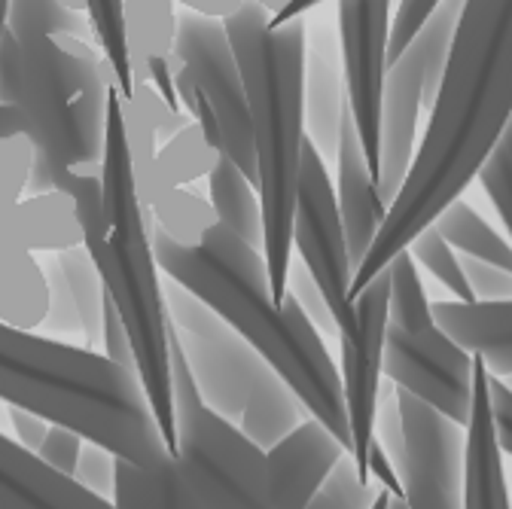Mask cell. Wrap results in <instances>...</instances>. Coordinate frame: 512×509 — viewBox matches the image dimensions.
<instances>
[{
	"label": "cell",
	"mask_w": 512,
	"mask_h": 509,
	"mask_svg": "<svg viewBox=\"0 0 512 509\" xmlns=\"http://www.w3.org/2000/svg\"><path fill=\"white\" fill-rule=\"evenodd\" d=\"M430 311L433 324L482 357L491 375H512V299H439Z\"/></svg>",
	"instance_id": "cell-20"
},
{
	"label": "cell",
	"mask_w": 512,
	"mask_h": 509,
	"mask_svg": "<svg viewBox=\"0 0 512 509\" xmlns=\"http://www.w3.org/2000/svg\"><path fill=\"white\" fill-rule=\"evenodd\" d=\"M500 381H503V385H506V388L512 391V375H506V378H500Z\"/></svg>",
	"instance_id": "cell-53"
},
{
	"label": "cell",
	"mask_w": 512,
	"mask_h": 509,
	"mask_svg": "<svg viewBox=\"0 0 512 509\" xmlns=\"http://www.w3.org/2000/svg\"><path fill=\"white\" fill-rule=\"evenodd\" d=\"M503 144H506V150H509V159H512V116H509V122H506V129H503V138H500Z\"/></svg>",
	"instance_id": "cell-51"
},
{
	"label": "cell",
	"mask_w": 512,
	"mask_h": 509,
	"mask_svg": "<svg viewBox=\"0 0 512 509\" xmlns=\"http://www.w3.org/2000/svg\"><path fill=\"white\" fill-rule=\"evenodd\" d=\"M512 116V0H464L409 174L369 253L351 278L354 296L433 217L476 180Z\"/></svg>",
	"instance_id": "cell-1"
},
{
	"label": "cell",
	"mask_w": 512,
	"mask_h": 509,
	"mask_svg": "<svg viewBox=\"0 0 512 509\" xmlns=\"http://www.w3.org/2000/svg\"><path fill=\"white\" fill-rule=\"evenodd\" d=\"M348 110L339 34L324 25L305 34V135L320 156H336L342 116Z\"/></svg>",
	"instance_id": "cell-19"
},
{
	"label": "cell",
	"mask_w": 512,
	"mask_h": 509,
	"mask_svg": "<svg viewBox=\"0 0 512 509\" xmlns=\"http://www.w3.org/2000/svg\"><path fill=\"white\" fill-rule=\"evenodd\" d=\"M308 418L305 403L299 400V394L287 385V381L272 369L263 385L256 388L241 412L238 427L260 445V449H272V445L290 433L299 421Z\"/></svg>",
	"instance_id": "cell-24"
},
{
	"label": "cell",
	"mask_w": 512,
	"mask_h": 509,
	"mask_svg": "<svg viewBox=\"0 0 512 509\" xmlns=\"http://www.w3.org/2000/svg\"><path fill=\"white\" fill-rule=\"evenodd\" d=\"M168 336L177 509H266V449L202 400L174 330Z\"/></svg>",
	"instance_id": "cell-6"
},
{
	"label": "cell",
	"mask_w": 512,
	"mask_h": 509,
	"mask_svg": "<svg viewBox=\"0 0 512 509\" xmlns=\"http://www.w3.org/2000/svg\"><path fill=\"white\" fill-rule=\"evenodd\" d=\"M113 464H116V455L107 449V445L95 442V439H83V449H80V458H77V467H74V479L107 497L113 494Z\"/></svg>",
	"instance_id": "cell-39"
},
{
	"label": "cell",
	"mask_w": 512,
	"mask_h": 509,
	"mask_svg": "<svg viewBox=\"0 0 512 509\" xmlns=\"http://www.w3.org/2000/svg\"><path fill=\"white\" fill-rule=\"evenodd\" d=\"M406 247L412 250L415 263H421L445 290H452V296H458L464 302L476 299L470 290V281L464 275V266H461V253L442 238L436 223H427Z\"/></svg>",
	"instance_id": "cell-32"
},
{
	"label": "cell",
	"mask_w": 512,
	"mask_h": 509,
	"mask_svg": "<svg viewBox=\"0 0 512 509\" xmlns=\"http://www.w3.org/2000/svg\"><path fill=\"white\" fill-rule=\"evenodd\" d=\"M464 430H467L464 433V506L467 509L512 506L506 470H503V445H500L494 403H491V372L476 354H473V400Z\"/></svg>",
	"instance_id": "cell-16"
},
{
	"label": "cell",
	"mask_w": 512,
	"mask_h": 509,
	"mask_svg": "<svg viewBox=\"0 0 512 509\" xmlns=\"http://www.w3.org/2000/svg\"><path fill=\"white\" fill-rule=\"evenodd\" d=\"M348 449L342 439L317 418L299 421L272 449H266V509L311 506L320 482Z\"/></svg>",
	"instance_id": "cell-15"
},
{
	"label": "cell",
	"mask_w": 512,
	"mask_h": 509,
	"mask_svg": "<svg viewBox=\"0 0 512 509\" xmlns=\"http://www.w3.org/2000/svg\"><path fill=\"white\" fill-rule=\"evenodd\" d=\"M147 208L156 229L177 244H199L202 235L217 223L211 199L192 193L189 186H165Z\"/></svg>",
	"instance_id": "cell-29"
},
{
	"label": "cell",
	"mask_w": 512,
	"mask_h": 509,
	"mask_svg": "<svg viewBox=\"0 0 512 509\" xmlns=\"http://www.w3.org/2000/svg\"><path fill=\"white\" fill-rule=\"evenodd\" d=\"M61 7H68V10H74V13H86L89 16V0H58Z\"/></svg>",
	"instance_id": "cell-49"
},
{
	"label": "cell",
	"mask_w": 512,
	"mask_h": 509,
	"mask_svg": "<svg viewBox=\"0 0 512 509\" xmlns=\"http://www.w3.org/2000/svg\"><path fill=\"white\" fill-rule=\"evenodd\" d=\"M320 4H327V0H287V4H284L275 16H269V22H272V25H284V22H290V19H296V16H305V13L317 10Z\"/></svg>",
	"instance_id": "cell-47"
},
{
	"label": "cell",
	"mask_w": 512,
	"mask_h": 509,
	"mask_svg": "<svg viewBox=\"0 0 512 509\" xmlns=\"http://www.w3.org/2000/svg\"><path fill=\"white\" fill-rule=\"evenodd\" d=\"M403 455L397 473L403 500L412 509L464 506V424L427 400L397 388Z\"/></svg>",
	"instance_id": "cell-10"
},
{
	"label": "cell",
	"mask_w": 512,
	"mask_h": 509,
	"mask_svg": "<svg viewBox=\"0 0 512 509\" xmlns=\"http://www.w3.org/2000/svg\"><path fill=\"white\" fill-rule=\"evenodd\" d=\"M217 156L220 150L208 141L202 125L196 119H189L171 138L159 141L156 168L168 186H192L211 174Z\"/></svg>",
	"instance_id": "cell-28"
},
{
	"label": "cell",
	"mask_w": 512,
	"mask_h": 509,
	"mask_svg": "<svg viewBox=\"0 0 512 509\" xmlns=\"http://www.w3.org/2000/svg\"><path fill=\"white\" fill-rule=\"evenodd\" d=\"M7 16H10V0H0V37L7 31Z\"/></svg>",
	"instance_id": "cell-50"
},
{
	"label": "cell",
	"mask_w": 512,
	"mask_h": 509,
	"mask_svg": "<svg viewBox=\"0 0 512 509\" xmlns=\"http://www.w3.org/2000/svg\"><path fill=\"white\" fill-rule=\"evenodd\" d=\"M439 0H400V7L391 22V37H388V65L409 46V40L421 31L427 16L436 10Z\"/></svg>",
	"instance_id": "cell-40"
},
{
	"label": "cell",
	"mask_w": 512,
	"mask_h": 509,
	"mask_svg": "<svg viewBox=\"0 0 512 509\" xmlns=\"http://www.w3.org/2000/svg\"><path fill=\"white\" fill-rule=\"evenodd\" d=\"M10 211L0 217V321L22 330H40L49 308L46 272L37 253L16 238Z\"/></svg>",
	"instance_id": "cell-21"
},
{
	"label": "cell",
	"mask_w": 512,
	"mask_h": 509,
	"mask_svg": "<svg viewBox=\"0 0 512 509\" xmlns=\"http://www.w3.org/2000/svg\"><path fill=\"white\" fill-rule=\"evenodd\" d=\"M34 171V144L28 129L0 132V211H10L25 193Z\"/></svg>",
	"instance_id": "cell-33"
},
{
	"label": "cell",
	"mask_w": 512,
	"mask_h": 509,
	"mask_svg": "<svg viewBox=\"0 0 512 509\" xmlns=\"http://www.w3.org/2000/svg\"><path fill=\"white\" fill-rule=\"evenodd\" d=\"M10 226L16 238L34 253H55L64 247L83 244V223L71 193L52 186L40 193H25L13 211Z\"/></svg>",
	"instance_id": "cell-22"
},
{
	"label": "cell",
	"mask_w": 512,
	"mask_h": 509,
	"mask_svg": "<svg viewBox=\"0 0 512 509\" xmlns=\"http://www.w3.org/2000/svg\"><path fill=\"white\" fill-rule=\"evenodd\" d=\"M4 214H7V211H0V217H4Z\"/></svg>",
	"instance_id": "cell-54"
},
{
	"label": "cell",
	"mask_w": 512,
	"mask_h": 509,
	"mask_svg": "<svg viewBox=\"0 0 512 509\" xmlns=\"http://www.w3.org/2000/svg\"><path fill=\"white\" fill-rule=\"evenodd\" d=\"M430 89L424 55L409 43L384 74L381 138H378V193L391 208L418 150V116Z\"/></svg>",
	"instance_id": "cell-14"
},
{
	"label": "cell",
	"mask_w": 512,
	"mask_h": 509,
	"mask_svg": "<svg viewBox=\"0 0 512 509\" xmlns=\"http://www.w3.org/2000/svg\"><path fill=\"white\" fill-rule=\"evenodd\" d=\"M125 40L132 55V74L153 55L174 49L177 37V10L174 0H122Z\"/></svg>",
	"instance_id": "cell-27"
},
{
	"label": "cell",
	"mask_w": 512,
	"mask_h": 509,
	"mask_svg": "<svg viewBox=\"0 0 512 509\" xmlns=\"http://www.w3.org/2000/svg\"><path fill=\"white\" fill-rule=\"evenodd\" d=\"M287 293L299 302V308L308 314V321L320 330V336H336L339 339V324H336V314L320 290V284L311 278V272L305 269V263L293 253L290 269H287Z\"/></svg>",
	"instance_id": "cell-35"
},
{
	"label": "cell",
	"mask_w": 512,
	"mask_h": 509,
	"mask_svg": "<svg viewBox=\"0 0 512 509\" xmlns=\"http://www.w3.org/2000/svg\"><path fill=\"white\" fill-rule=\"evenodd\" d=\"M476 177L488 193V199L494 202V208L509 232V241H512V159H509V150L503 141L488 153V159L482 162Z\"/></svg>",
	"instance_id": "cell-37"
},
{
	"label": "cell",
	"mask_w": 512,
	"mask_h": 509,
	"mask_svg": "<svg viewBox=\"0 0 512 509\" xmlns=\"http://www.w3.org/2000/svg\"><path fill=\"white\" fill-rule=\"evenodd\" d=\"M388 293L391 272L381 269L354 296V327L339 336L342 342V394L351 427V458L360 476L369 479V442L375 433V409L384 375V333H388Z\"/></svg>",
	"instance_id": "cell-11"
},
{
	"label": "cell",
	"mask_w": 512,
	"mask_h": 509,
	"mask_svg": "<svg viewBox=\"0 0 512 509\" xmlns=\"http://www.w3.org/2000/svg\"><path fill=\"white\" fill-rule=\"evenodd\" d=\"M336 202H339V217H342V229H345V241L351 253V266L357 272L384 217H388V205H384L378 193V180L366 162L363 144L357 138V129L348 110L342 116L339 144H336Z\"/></svg>",
	"instance_id": "cell-17"
},
{
	"label": "cell",
	"mask_w": 512,
	"mask_h": 509,
	"mask_svg": "<svg viewBox=\"0 0 512 509\" xmlns=\"http://www.w3.org/2000/svg\"><path fill=\"white\" fill-rule=\"evenodd\" d=\"M384 375L397 388L412 391L448 418L467 424L473 400V354L439 327L412 336L388 321Z\"/></svg>",
	"instance_id": "cell-13"
},
{
	"label": "cell",
	"mask_w": 512,
	"mask_h": 509,
	"mask_svg": "<svg viewBox=\"0 0 512 509\" xmlns=\"http://www.w3.org/2000/svg\"><path fill=\"white\" fill-rule=\"evenodd\" d=\"M391 0H339V52L345 71L348 113L378 180L381 92L388 74Z\"/></svg>",
	"instance_id": "cell-12"
},
{
	"label": "cell",
	"mask_w": 512,
	"mask_h": 509,
	"mask_svg": "<svg viewBox=\"0 0 512 509\" xmlns=\"http://www.w3.org/2000/svg\"><path fill=\"white\" fill-rule=\"evenodd\" d=\"M375 497V482L360 476L351 452H345L327 473V479L320 482L317 494L311 497V506L324 509H366L372 506Z\"/></svg>",
	"instance_id": "cell-34"
},
{
	"label": "cell",
	"mask_w": 512,
	"mask_h": 509,
	"mask_svg": "<svg viewBox=\"0 0 512 509\" xmlns=\"http://www.w3.org/2000/svg\"><path fill=\"white\" fill-rule=\"evenodd\" d=\"M391 272V293H388V321L412 336L418 333H427L433 330V311H430V302H427V293H424V284L418 278V269H415V257L412 250L403 247L397 250L391 263L384 266Z\"/></svg>",
	"instance_id": "cell-30"
},
{
	"label": "cell",
	"mask_w": 512,
	"mask_h": 509,
	"mask_svg": "<svg viewBox=\"0 0 512 509\" xmlns=\"http://www.w3.org/2000/svg\"><path fill=\"white\" fill-rule=\"evenodd\" d=\"M260 4H263V7L269 10V16H275V13H278V10H281L284 4H287V0H260Z\"/></svg>",
	"instance_id": "cell-52"
},
{
	"label": "cell",
	"mask_w": 512,
	"mask_h": 509,
	"mask_svg": "<svg viewBox=\"0 0 512 509\" xmlns=\"http://www.w3.org/2000/svg\"><path fill=\"white\" fill-rule=\"evenodd\" d=\"M55 260L61 266V275L68 281L71 299L77 305V317H80V336L86 342V348L98 351L101 348V327H104V281L89 257V250L83 244L77 247H64L55 250Z\"/></svg>",
	"instance_id": "cell-26"
},
{
	"label": "cell",
	"mask_w": 512,
	"mask_h": 509,
	"mask_svg": "<svg viewBox=\"0 0 512 509\" xmlns=\"http://www.w3.org/2000/svg\"><path fill=\"white\" fill-rule=\"evenodd\" d=\"M208 199L217 214V223L229 226L247 244L263 250V205L256 183L220 150L208 174Z\"/></svg>",
	"instance_id": "cell-23"
},
{
	"label": "cell",
	"mask_w": 512,
	"mask_h": 509,
	"mask_svg": "<svg viewBox=\"0 0 512 509\" xmlns=\"http://www.w3.org/2000/svg\"><path fill=\"white\" fill-rule=\"evenodd\" d=\"M107 497L46 467L0 430V509H107Z\"/></svg>",
	"instance_id": "cell-18"
},
{
	"label": "cell",
	"mask_w": 512,
	"mask_h": 509,
	"mask_svg": "<svg viewBox=\"0 0 512 509\" xmlns=\"http://www.w3.org/2000/svg\"><path fill=\"white\" fill-rule=\"evenodd\" d=\"M0 403L68 424L138 464L168 458L141 378L92 348L0 321Z\"/></svg>",
	"instance_id": "cell-5"
},
{
	"label": "cell",
	"mask_w": 512,
	"mask_h": 509,
	"mask_svg": "<svg viewBox=\"0 0 512 509\" xmlns=\"http://www.w3.org/2000/svg\"><path fill=\"white\" fill-rule=\"evenodd\" d=\"M40 263L46 272V287H49V308L43 317V330H49L52 336H80V317H77V305L71 299L68 281L61 275V266L55 260V253H40Z\"/></svg>",
	"instance_id": "cell-36"
},
{
	"label": "cell",
	"mask_w": 512,
	"mask_h": 509,
	"mask_svg": "<svg viewBox=\"0 0 512 509\" xmlns=\"http://www.w3.org/2000/svg\"><path fill=\"white\" fill-rule=\"evenodd\" d=\"M7 406V421H10V436L22 445L28 452H37V445L43 442L46 430H49V421L25 406H16V403H4Z\"/></svg>",
	"instance_id": "cell-43"
},
{
	"label": "cell",
	"mask_w": 512,
	"mask_h": 509,
	"mask_svg": "<svg viewBox=\"0 0 512 509\" xmlns=\"http://www.w3.org/2000/svg\"><path fill=\"white\" fill-rule=\"evenodd\" d=\"M491 403H494L500 445H503L506 455H512V391L503 385L497 375H491Z\"/></svg>",
	"instance_id": "cell-45"
},
{
	"label": "cell",
	"mask_w": 512,
	"mask_h": 509,
	"mask_svg": "<svg viewBox=\"0 0 512 509\" xmlns=\"http://www.w3.org/2000/svg\"><path fill=\"white\" fill-rule=\"evenodd\" d=\"M183 10H192V13H202V16H211V19H226L232 16L241 0H174Z\"/></svg>",
	"instance_id": "cell-46"
},
{
	"label": "cell",
	"mask_w": 512,
	"mask_h": 509,
	"mask_svg": "<svg viewBox=\"0 0 512 509\" xmlns=\"http://www.w3.org/2000/svg\"><path fill=\"white\" fill-rule=\"evenodd\" d=\"M107 58L86 37L7 28L0 37V101L22 107L34 144L28 193H71L101 171L107 119Z\"/></svg>",
	"instance_id": "cell-4"
},
{
	"label": "cell",
	"mask_w": 512,
	"mask_h": 509,
	"mask_svg": "<svg viewBox=\"0 0 512 509\" xmlns=\"http://www.w3.org/2000/svg\"><path fill=\"white\" fill-rule=\"evenodd\" d=\"M83 433L68 427V424H58V421H49V430L43 436V442L37 445V458L52 467L55 473L61 476H71L74 479V467H77V458H80V449H83Z\"/></svg>",
	"instance_id": "cell-38"
},
{
	"label": "cell",
	"mask_w": 512,
	"mask_h": 509,
	"mask_svg": "<svg viewBox=\"0 0 512 509\" xmlns=\"http://www.w3.org/2000/svg\"><path fill=\"white\" fill-rule=\"evenodd\" d=\"M89 25L95 43L107 58L110 83L119 89L122 98H132V55H128V40H125L122 0H89Z\"/></svg>",
	"instance_id": "cell-31"
},
{
	"label": "cell",
	"mask_w": 512,
	"mask_h": 509,
	"mask_svg": "<svg viewBox=\"0 0 512 509\" xmlns=\"http://www.w3.org/2000/svg\"><path fill=\"white\" fill-rule=\"evenodd\" d=\"M293 247L311 278L324 290L339 336L354 327V302L348 296L354 266L339 217L336 183L327 171V162L311 138L302 144L299 180H296V208H293Z\"/></svg>",
	"instance_id": "cell-8"
},
{
	"label": "cell",
	"mask_w": 512,
	"mask_h": 509,
	"mask_svg": "<svg viewBox=\"0 0 512 509\" xmlns=\"http://www.w3.org/2000/svg\"><path fill=\"white\" fill-rule=\"evenodd\" d=\"M436 229L442 232V238L452 244L458 253L482 263H494L512 272V241H506L500 232H494L485 217L467 205L461 196L448 202L436 217H433Z\"/></svg>",
	"instance_id": "cell-25"
},
{
	"label": "cell",
	"mask_w": 512,
	"mask_h": 509,
	"mask_svg": "<svg viewBox=\"0 0 512 509\" xmlns=\"http://www.w3.org/2000/svg\"><path fill=\"white\" fill-rule=\"evenodd\" d=\"M101 354L110 357L113 363L125 366V369H135V348H132V339H128V330H125V321L119 317L113 299L107 296L104 299V327H101Z\"/></svg>",
	"instance_id": "cell-42"
},
{
	"label": "cell",
	"mask_w": 512,
	"mask_h": 509,
	"mask_svg": "<svg viewBox=\"0 0 512 509\" xmlns=\"http://www.w3.org/2000/svg\"><path fill=\"white\" fill-rule=\"evenodd\" d=\"M232 40L256 141V189L263 205V257L272 296H287L293 260V208L305 144V34L308 13L284 25L269 22L260 0H241L223 19Z\"/></svg>",
	"instance_id": "cell-3"
},
{
	"label": "cell",
	"mask_w": 512,
	"mask_h": 509,
	"mask_svg": "<svg viewBox=\"0 0 512 509\" xmlns=\"http://www.w3.org/2000/svg\"><path fill=\"white\" fill-rule=\"evenodd\" d=\"M174 55L208 98L217 116L223 153L256 183V141L247 107V89L223 19L177 10Z\"/></svg>",
	"instance_id": "cell-9"
},
{
	"label": "cell",
	"mask_w": 512,
	"mask_h": 509,
	"mask_svg": "<svg viewBox=\"0 0 512 509\" xmlns=\"http://www.w3.org/2000/svg\"><path fill=\"white\" fill-rule=\"evenodd\" d=\"M461 266L476 299H512V272L494 263H482L461 253Z\"/></svg>",
	"instance_id": "cell-41"
},
{
	"label": "cell",
	"mask_w": 512,
	"mask_h": 509,
	"mask_svg": "<svg viewBox=\"0 0 512 509\" xmlns=\"http://www.w3.org/2000/svg\"><path fill=\"white\" fill-rule=\"evenodd\" d=\"M366 473H369V479H372V482H378V485H384L388 491H394V497H403V479H400V473H397V467H394L391 455L381 449V442H378L375 436H372V442H369Z\"/></svg>",
	"instance_id": "cell-44"
},
{
	"label": "cell",
	"mask_w": 512,
	"mask_h": 509,
	"mask_svg": "<svg viewBox=\"0 0 512 509\" xmlns=\"http://www.w3.org/2000/svg\"><path fill=\"white\" fill-rule=\"evenodd\" d=\"M153 250L162 275L189 287L235 327L299 394L308 415L324 421L351 452L339 366L299 302L290 293L272 296L263 250L223 223H214L199 244H177L153 229Z\"/></svg>",
	"instance_id": "cell-2"
},
{
	"label": "cell",
	"mask_w": 512,
	"mask_h": 509,
	"mask_svg": "<svg viewBox=\"0 0 512 509\" xmlns=\"http://www.w3.org/2000/svg\"><path fill=\"white\" fill-rule=\"evenodd\" d=\"M4 129H28V119H25L22 107L0 101V132Z\"/></svg>",
	"instance_id": "cell-48"
},
{
	"label": "cell",
	"mask_w": 512,
	"mask_h": 509,
	"mask_svg": "<svg viewBox=\"0 0 512 509\" xmlns=\"http://www.w3.org/2000/svg\"><path fill=\"white\" fill-rule=\"evenodd\" d=\"M168 321L202 400L229 421H241L250 394L263 385L272 363L189 287L165 275Z\"/></svg>",
	"instance_id": "cell-7"
}]
</instances>
